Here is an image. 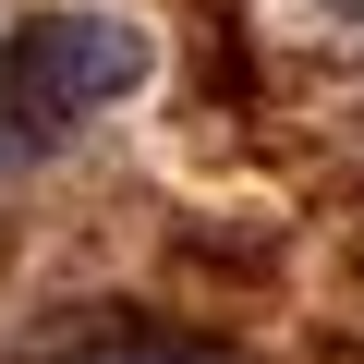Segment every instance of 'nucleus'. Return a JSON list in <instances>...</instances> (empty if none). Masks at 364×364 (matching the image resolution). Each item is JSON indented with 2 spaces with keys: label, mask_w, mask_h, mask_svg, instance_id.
<instances>
[{
  "label": "nucleus",
  "mask_w": 364,
  "mask_h": 364,
  "mask_svg": "<svg viewBox=\"0 0 364 364\" xmlns=\"http://www.w3.org/2000/svg\"><path fill=\"white\" fill-rule=\"evenodd\" d=\"M134 73H146V37L122 13H25L0 49V109L13 134H73L109 97H134Z\"/></svg>",
  "instance_id": "obj_1"
},
{
  "label": "nucleus",
  "mask_w": 364,
  "mask_h": 364,
  "mask_svg": "<svg viewBox=\"0 0 364 364\" xmlns=\"http://www.w3.org/2000/svg\"><path fill=\"white\" fill-rule=\"evenodd\" d=\"M49 364H231V352L182 340V328H85V340H61Z\"/></svg>",
  "instance_id": "obj_2"
},
{
  "label": "nucleus",
  "mask_w": 364,
  "mask_h": 364,
  "mask_svg": "<svg viewBox=\"0 0 364 364\" xmlns=\"http://www.w3.org/2000/svg\"><path fill=\"white\" fill-rule=\"evenodd\" d=\"M279 13L316 25V37H352V49H364V0H279Z\"/></svg>",
  "instance_id": "obj_3"
}]
</instances>
